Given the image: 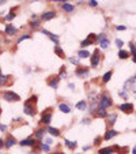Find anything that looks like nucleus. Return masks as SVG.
<instances>
[{
    "label": "nucleus",
    "mask_w": 136,
    "mask_h": 154,
    "mask_svg": "<svg viewBox=\"0 0 136 154\" xmlns=\"http://www.w3.org/2000/svg\"><path fill=\"white\" fill-rule=\"evenodd\" d=\"M38 94H30L27 98L23 101V115H26L29 117H36L38 115V108H37V104H38Z\"/></svg>",
    "instance_id": "nucleus-1"
},
{
    "label": "nucleus",
    "mask_w": 136,
    "mask_h": 154,
    "mask_svg": "<svg viewBox=\"0 0 136 154\" xmlns=\"http://www.w3.org/2000/svg\"><path fill=\"white\" fill-rule=\"evenodd\" d=\"M53 115H54V108L53 107H48V108H44L42 110H39L38 124L39 126H44V127L51 126L52 120H53Z\"/></svg>",
    "instance_id": "nucleus-2"
},
{
    "label": "nucleus",
    "mask_w": 136,
    "mask_h": 154,
    "mask_svg": "<svg viewBox=\"0 0 136 154\" xmlns=\"http://www.w3.org/2000/svg\"><path fill=\"white\" fill-rule=\"evenodd\" d=\"M0 98H2L3 101H6V102H11V104L22 101L21 94L11 90V89H2V90H0Z\"/></svg>",
    "instance_id": "nucleus-3"
},
{
    "label": "nucleus",
    "mask_w": 136,
    "mask_h": 154,
    "mask_svg": "<svg viewBox=\"0 0 136 154\" xmlns=\"http://www.w3.org/2000/svg\"><path fill=\"white\" fill-rule=\"evenodd\" d=\"M98 107L103 108V109H109L113 107V98L110 97V94H108V92H102L99 94V100H98Z\"/></svg>",
    "instance_id": "nucleus-4"
},
{
    "label": "nucleus",
    "mask_w": 136,
    "mask_h": 154,
    "mask_svg": "<svg viewBox=\"0 0 136 154\" xmlns=\"http://www.w3.org/2000/svg\"><path fill=\"white\" fill-rule=\"evenodd\" d=\"M97 41H98V34L97 33H89L84 40H82V41L79 42V49H87L89 46L97 44Z\"/></svg>",
    "instance_id": "nucleus-5"
},
{
    "label": "nucleus",
    "mask_w": 136,
    "mask_h": 154,
    "mask_svg": "<svg viewBox=\"0 0 136 154\" xmlns=\"http://www.w3.org/2000/svg\"><path fill=\"white\" fill-rule=\"evenodd\" d=\"M90 68H94V70H97L101 66V60H102V53L99 51V48H97V49H94V52H91V56H90Z\"/></svg>",
    "instance_id": "nucleus-6"
},
{
    "label": "nucleus",
    "mask_w": 136,
    "mask_h": 154,
    "mask_svg": "<svg viewBox=\"0 0 136 154\" xmlns=\"http://www.w3.org/2000/svg\"><path fill=\"white\" fill-rule=\"evenodd\" d=\"M90 67H87V66H83V64H79V66L75 67L74 70V75L79 79H87L90 75Z\"/></svg>",
    "instance_id": "nucleus-7"
},
{
    "label": "nucleus",
    "mask_w": 136,
    "mask_h": 154,
    "mask_svg": "<svg viewBox=\"0 0 136 154\" xmlns=\"http://www.w3.org/2000/svg\"><path fill=\"white\" fill-rule=\"evenodd\" d=\"M45 82H46V86H48V87L56 92V90L59 89V86H60L61 78H60L57 74H52V75H49V76L45 79Z\"/></svg>",
    "instance_id": "nucleus-8"
},
{
    "label": "nucleus",
    "mask_w": 136,
    "mask_h": 154,
    "mask_svg": "<svg viewBox=\"0 0 136 154\" xmlns=\"http://www.w3.org/2000/svg\"><path fill=\"white\" fill-rule=\"evenodd\" d=\"M4 36L7 38H14L19 36V29L14 25V23H6L4 25Z\"/></svg>",
    "instance_id": "nucleus-9"
},
{
    "label": "nucleus",
    "mask_w": 136,
    "mask_h": 154,
    "mask_svg": "<svg viewBox=\"0 0 136 154\" xmlns=\"http://www.w3.org/2000/svg\"><path fill=\"white\" fill-rule=\"evenodd\" d=\"M38 33H39V34H44L45 37H48L54 45H60V36H59V34H54V33H52V31L46 30V29H44V27L39 29Z\"/></svg>",
    "instance_id": "nucleus-10"
},
{
    "label": "nucleus",
    "mask_w": 136,
    "mask_h": 154,
    "mask_svg": "<svg viewBox=\"0 0 136 154\" xmlns=\"http://www.w3.org/2000/svg\"><path fill=\"white\" fill-rule=\"evenodd\" d=\"M17 145H18V139L12 134L7 132L6 136H4V149L6 150H10V149H12L14 146H17Z\"/></svg>",
    "instance_id": "nucleus-11"
},
{
    "label": "nucleus",
    "mask_w": 136,
    "mask_h": 154,
    "mask_svg": "<svg viewBox=\"0 0 136 154\" xmlns=\"http://www.w3.org/2000/svg\"><path fill=\"white\" fill-rule=\"evenodd\" d=\"M54 18H57V11L56 10H46V11H42L39 14V19L44 22H49V21H53Z\"/></svg>",
    "instance_id": "nucleus-12"
},
{
    "label": "nucleus",
    "mask_w": 136,
    "mask_h": 154,
    "mask_svg": "<svg viewBox=\"0 0 136 154\" xmlns=\"http://www.w3.org/2000/svg\"><path fill=\"white\" fill-rule=\"evenodd\" d=\"M46 135H48L46 127H44V126H38L37 128L33 129V134H31V136H33L36 141H42Z\"/></svg>",
    "instance_id": "nucleus-13"
},
{
    "label": "nucleus",
    "mask_w": 136,
    "mask_h": 154,
    "mask_svg": "<svg viewBox=\"0 0 136 154\" xmlns=\"http://www.w3.org/2000/svg\"><path fill=\"white\" fill-rule=\"evenodd\" d=\"M14 83V76L11 74H2L0 75V89L10 87Z\"/></svg>",
    "instance_id": "nucleus-14"
},
{
    "label": "nucleus",
    "mask_w": 136,
    "mask_h": 154,
    "mask_svg": "<svg viewBox=\"0 0 136 154\" xmlns=\"http://www.w3.org/2000/svg\"><path fill=\"white\" fill-rule=\"evenodd\" d=\"M97 44L99 45L101 49H108V48L110 46V40H109L108 34L106 33H99L98 34V41H97Z\"/></svg>",
    "instance_id": "nucleus-15"
},
{
    "label": "nucleus",
    "mask_w": 136,
    "mask_h": 154,
    "mask_svg": "<svg viewBox=\"0 0 136 154\" xmlns=\"http://www.w3.org/2000/svg\"><path fill=\"white\" fill-rule=\"evenodd\" d=\"M36 143H37V141H36L31 135L23 138V139H21V141H18V145L21 146V147H30V149H31Z\"/></svg>",
    "instance_id": "nucleus-16"
},
{
    "label": "nucleus",
    "mask_w": 136,
    "mask_h": 154,
    "mask_svg": "<svg viewBox=\"0 0 136 154\" xmlns=\"http://www.w3.org/2000/svg\"><path fill=\"white\" fill-rule=\"evenodd\" d=\"M117 109L120 112L125 113V115H131V113H133V110H135V107H133V104H131V102H123V104H120L117 107Z\"/></svg>",
    "instance_id": "nucleus-17"
},
{
    "label": "nucleus",
    "mask_w": 136,
    "mask_h": 154,
    "mask_svg": "<svg viewBox=\"0 0 136 154\" xmlns=\"http://www.w3.org/2000/svg\"><path fill=\"white\" fill-rule=\"evenodd\" d=\"M57 110L64 113V115H71L72 113V108H71V105L66 101H59L57 104Z\"/></svg>",
    "instance_id": "nucleus-18"
},
{
    "label": "nucleus",
    "mask_w": 136,
    "mask_h": 154,
    "mask_svg": "<svg viewBox=\"0 0 136 154\" xmlns=\"http://www.w3.org/2000/svg\"><path fill=\"white\" fill-rule=\"evenodd\" d=\"M46 132H48V135H51L52 138H54V139H56V138H60L63 135L61 129L59 127H53L52 124L46 127Z\"/></svg>",
    "instance_id": "nucleus-19"
},
{
    "label": "nucleus",
    "mask_w": 136,
    "mask_h": 154,
    "mask_svg": "<svg viewBox=\"0 0 136 154\" xmlns=\"http://www.w3.org/2000/svg\"><path fill=\"white\" fill-rule=\"evenodd\" d=\"M63 146L64 147H67L69 151H75L78 149L79 143H78V141H69L68 138H64L63 139Z\"/></svg>",
    "instance_id": "nucleus-20"
},
{
    "label": "nucleus",
    "mask_w": 136,
    "mask_h": 154,
    "mask_svg": "<svg viewBox=\"0 0 136 154\" xmlns=\"http://www.w3.org/2000/svg\"><path fill=\"white\" fill-rule=\"evenodd\" d=\"M60 8H61V11H63L64 14L71 15V14H74V12H75L76 6L72 4V3H69V2H67V3H63V4L60 6Z\"/></svg>",
    "instance_id": "nucleus-21"
},
{
    "label": "nucleus",
    "mask_w": 136,
    "mask_h": 154,
    "mask_svg": "<svg viewBox=\"0 0 136 154\" xmlns=\"http://www.w3.org/2000/svg\"><path fill=\"white\" fill-rule=\"evenodd\" d=\"M42 26V21L41 19H34V21H29L27 23V27H29V31H38Z\"/></svg>",
    "instance_id": "nucleus-22"
},
{
    "label": "nucleus",
    "mask_w": 136,
    "mask_h": 154,
    "mask_svg": "<svg viewBox=\"0 0 136 154\" xmlns=\"http://www.w3.org/2000/svg\"><path fill=\"white\" fill-rule=\"evenodd\" d=\"M105 120H106L108 128H113V126L116 124V121H117V113L116 112H109Z\"/></svg>",
    "instance_id": "nucleus-23"
},
{
    "label": "nucleus",
    "mask_w": 136,
    "mask_h": 154,
    "mask_svg": "<svg viewBox=\"0 0 136 154\" xmlns=\"http://www.w3.org/2000/svg\"><path fill=\"white\" fill-rule=\"evenodd\" d=\"M53 53H54V56H57V57L61 59V60H66L67 59L66 51L63 49L61 45H53Z\"/></svg>",
    "instance_id": "nucleus-24"
},
{
    "label": "nucleus",
    "mask_w": 136,
    "mask_h": 154,
    "mask_svg": "<svg viewBox=\"0 0 136 154\" xmlns=\"http://www.w3.org/2000/svg\"><path fill=\"white\" fill-rule=\"evenodd\" d=\"M33 38V34H31V31H25V33H22L17 37V40H15V46H18L21 42L26 41V40H31Z\"/></svg>",
    "instance_id": "nucleus-25"
},
{
    "label": "nucleus",
    "mask_w": 136,
    "mask_h": 154,
    "mask_svg": "<svg viewBox=\"0 0 136 154\" xmlns=\"http://www.w3.org/2000/svg\"><path fill=\"white\" fill-rule=\"evenodd\" d=\"M118 135V131L117 129H114V128H108L106 131H105V134H103V141H110V139H113V138H116Z\"/></svg>",
    "instance_id": "nucleus-26"
},
{
    "label": "nucleus",
    "mask_w": 136,
    "mask_h": 154,
    "mask_svg": "<svg viewBox=\"0 0 136 154\" xmlns=\"http://www.w3.org/2000/svg\"><path fill=\"white\" fill-rule=\"evenodd\" d=\"M75 108H76V110H79V112H86L87 108H89V101H87V100H79V101L75 104Z\"/></svg>",
    "instance_id": "nucleus-27"
},
{
    "label": "nucleus",
    "mask_w": 136,
    "mask_h": 154,
    "mask_svg": "<svg viewBox=\"0 0 136 154\" xmlns=\"http://www.w3.org/2000/svg\"><path fill=\"white\" fill-rule=\"evenodd\" d=\"M108 113H109V112H108L106 109H103V108H99V107H97V109H95V112H94L93 117H95V119H106Z\"/></svg>",
    "instance_id": "nucleus-28"
},
{
    "label": "nucleus",
    "mask_w": 136,
    "mask_h": 154,
    "mask_svg": "<svg viewBox=\"0 0 136 154\" xmlns=\"http://www.w3.org/2000/svg\"><path fill=\"white\" fill-rule=\"evenodd\" d=\"M17 17H18V14L15 12V11H12V10H10V11L3 17V21H4L6 23H12V21L17 18Z\"/></svg>",
    "instance_id": "nucleus-29"
},
{
    "label": "nucleus",
    "mask_w": 136,
    "mask_h": 154,
    "mask_svg": "<svg viewBox=\"0 0 136 154\" xmlns=\"http://www.w3.org/2000/svg\"><path fill=\"white\" fill-rule=\"evenodd\" d=\"M97 154H116V150L113 146H105L97 150Z\"/></svg>",
    "instance_id": "nucleus-30"
},
{
    "label": "nucleus",
    "mask_w": 136,
    "mask_h": 154,
    "mask_svg": "<svg viewBox=\"0 0 136 154\" xmlns=\"http://www.w3.org/2000/svg\"><path fill=\"white\" fill-rule=\"evenodd\" d=\"M112 76H113V70H109V71H106L105 74L101 76V82H102L103 85L109 83V82H110V79H112Z\"/></svg>",
    "instance_id": "nucleus-31"
},
{
    "label": "nucleus",
    "mask_w": 136,
    "mask_h": 154,
    "mask_svg": "<svg viewBox=\"0 0 136 154\" xmlns=\"http://www.w3.org/2000/svg\"><path fill=\"white\" fill-rule=\"evenodd\" d=\"M76 56H78L79 59H90L91 52H90V51H87V49H78Z\"/></svg>",
    "instance_id": "nucleus-32"
},
{
    "label": "nucleus",
    "mask_w": 136,
    "mask_h": 154,
    "mask_svg": "<svg viewBox=\"0 0 136 154\" xmlns=\"http://www.w3.org/2000/svg\"><path fill=\"white\" fill-rule=\"evenodd\" d=\"M57 75H59L61 79H67V78H68V71H67V66H66V64H63V66H60Z\"/></svg>",
    "instance_id": "nucleus-33"
},
{
    "label": "nucleus",
    "mask_w": 136,
    "mask_h": 154,
    "mask_svg": "<svg viewBox=\"0 0 136 154\" xmlns=\"http://www.w3.org/2000/svg\"><path fill=\"white\" fill-rule=\"evenodd\" d=\"M117 56H118V59H121V60H127V59L131 57V53L128 51H125V49H118Z\"/></svg>",
    "instance_id": "nucleus-34"
},
{
    "label": "nucleus",
    "mask_w": 136,
    "mask_h": 154,
    "mask_svg": "<svg viewBox=\"0 0 136 154\" xmlns=\"http://www.w3.org/2000/svg\"><path fill=\"white\" fill-rule=\"evenodd\" d=\"M67 60H68L69 64H72L74 67H76V66L80 64V59H79L78 56H67Z\"/></svg>",
    "instance_id": "nucleus-35"
},
{
    "label": "nucleus",
    "mask_w": 136,
    "mask_h": 154,
    "mask_svg": "<svg viewBox=\"0 0 136 154\" xmlns=\"http://www.w3.org/2000/svg\"><path fill=\"white\" fill-rule=\"evenodd\" d=\"M41 142L42 141H37V143L31 147V153L30 154H39L41 153Z\"/></svg>",
    "instance_id": "nucleus-36"
},
{
    "label": "nucleus",
    "mask_w": 136,
    "mask_h": 154,
    "mask_svg": "<svg viewBox=\"0 0 136 154\" xmlns=\"http://www.w3.org/2000/svg\"><path fill=\"white\" fill-rule=\"evenodd\" d=\"M51 151H52V146L41 142V153H46L48 154V153H51Z\"/></svg>",
    "instance_id": "nucleus-37"
},
{
    "label": "nucleus",
    "mask_w": 136,
    "mask_h": 154,
    "mask_svg": "<svg viewBox=\"0 0 136 154\" xmlns=\"http://www.w3.org/2000/svg\"><path fill=\"white\" fill-rule=\"evenodd\" d=\"M102 142H103V138L98 135V136H95V138H94V141H93L91 146H94V147H97V146H99Z\"/></svg>",
    "instance_id": "nucleus-38"
},
{
    "label": "nucleus",
    "mask_w": 136,
    "mask_h": 154,
    "mask_svg": "<svg viewBox=\"0 0 136 154\" xmlns=\"http://www.w3.org/2000/svg\"><path fill=\"white\" fill-rule=\"evenodd\" d=\"M8 128H10V124H4L0 121V134H7L8 132Z\"/></svg>",
    "instance_id": "nucleus-39"
},
{
    "label": "nucleus",
    "mask_w": 136,
    "mask_h": 154,
    "mask_svg": "<svg viewBox=\"0 0 136 154\" xmlns=\"http://www.w3.org/2000/svg\"><path fill=\"white\" fill-rule=\"evenodd\" d=\"M42 142L44 143H46V145H49V146H52L53 143H54V138H52L51 135H46L44 139H42Z\"/></svg>",
    "instance_id": "nucleus-40"
},
{
    "label": "nucleus",
    "mask_w": 136,
    "mask_h": 154,
    "mask_svg": "<svg viewBox=\"0 0 136 154\" xmlns=\"http://www.w3.org/2000/svg\"><path fill=\"white\" fill-rule=\"evenodd\" d=\"M7 42H8V38L4 36V33H0V48H3Z\"/></svg>",
    "instance_id": "nucleus-41"
},
{
    "label": "nucleus",
    "mask_w": 136,
    "mask_h": 154,
    "mask_svg": "<svg viewBox=\"0 0 136 154\" xmlns=\"http://www.w3.org/2000/svg\"><path fill=\"white\" fill-rule=\"evenodd\" d=\"M91 120H93V117H91V116H86V117H83V119H82L80 124H83V126H90V124H91Z\"/></svg>",
    "instance_id": "nucleus-42"
},
{
    "label": "nucleus",
    "mask_w": 136,
    "mask_h": 154,
    "mask_svg": "<svg viewBox=\"0 0 136 154\" xmlns=\"http://www.w3.org/2000/svg\"><path fill=\"white\" fill-rule=\"evenodd\" d=\"M128 48H129V51H128V52H129L131 55L136 53V44L135 42H129V44H128Z\"/></svg>",
    "instance_id": "nucleus-43"
},
{
    "label": "nucleus",
    "mask_w": 136,
    "mask_h": 154,
    "mask_svg": "<svg viewBox=\"0 0 136 154\" xmlns=\"http://www.w3.org/2000/svg\"><path fill=\"white\" fill-rule=\"evenodd\" d=\"M87 6L91 7V8H97V7H98V2H97V0H87Z\"/></svg>",
    "instance_id": "nucleus-44"
},
{
    "label": "nucleus",
    "mask_w": 136,
    "mask_h": 154,
    "mask_svg": "<svg viewBox=\"0 0 136 154\" xmlns=\"http://www.w3.org/2000/svg\"><path fill=\"white\" fill-rule=\"evenodd\" d=\"M114 44H116V46L118 48V49H123V46H124V41H123V40L116 38V40H114Z\"/></svg>",
    "instance_id": "nucleus-45"
},
{
    "label": "nucleus",
    "mask_w": 136,
    "mask_h": 154,
    "mask_svg": "<svg viewBox=\"0 0 136 154\" xmlns=\"http://www.w3.org/2000/svg\"><path fill=\"white\" fill-rule=\"evenodd\" d=\"M91 147H93L91 145H84L83 147H82V151H83V153H86V151H90V150H91Z\"/></svg>",
    "instance_id": "nucleus-46"
},
{
    "label": "nucleus",
    "mask_w": 136,
    "mask_h": 154,
    "mask_svg": "<svg viewBox=\"0 0 136 154\" xmlns=\"http://www.w3.org/2000/svg\"><path fill=\"white\" fill-rule=\"evenodd\" d=\"M67 86H68V89H69L71 92H75V89H76V85H75L74 82H69V83H68Z\"/></svg>",
    "instance_id": "nucleus-47"
},
{
    "label": "nucleus",
    "mask_w": 136,
    "mask_h": 154,
    "mask_svg": "<svg viewBox=\"0 0 136 154\" xmlns=\"http://www.w3.org/2000/svg\"><path fill=\"white\" fill-rule=\"evenodd\" d=\"M118 95H120V97H123L124 100H127V98H128V94H127V92H124V90L118 92Z\"/></svg>",
    "instance_id": "nucleus-48"
},
{
    "label": "nucleus",
    "mask_w": 136,
    "mask_h": 154,
    "mask_svg": "<svg viewBox=\"0 0 136 154\" xmlns=\"http://www.w3.org/2000/svg\"><path fill=\"white\" fill-rule=\"evenodd\" d=\"M125 29H127V27H125L124 25H117V26H116V30H118V31H124Z\"/></svg>",
    "instance_id": "nucleus-49"
},
{
    "label": "nucleus",
    "mask_w": 136,
    "mask_h": 154,
    "mask_svg": "<svg viewBox=\"0 0 136 154\" xmlns=\"http://www.w3.org/2000/svg\"><path fill=\"white\" fill-rule=\"evenodd\" d=\"M38 18H39V15H37L36 12H33L30 15V21H34V19H38Z\"/></svg>",
    "instance_id": "nucleus-50"
},
{
    "label": "nucleus",
    "mask_w": 136,
    "mask_h": 154,
    "mask_svg": "<svg viewBox=\"0 0 136 154\" xmlns=\"http://www.w3.org/2000/svg\"><path fill=\"white\" fill-rule=\"evenodd\" d=\"M4 149V138L0 136V150H3Z\"/></svg>",
    "instance_id": "nucleus-51"
},
{
    "label": "nucleus",
    "mask_w": 136,
    "mask_h": 154,
    "mask_svg": "<svg viewBox=\"0 0 136 154\" xmlns=\"http://www.w3.org/2000/svg\"><path fill=\"white\" fill-rule=\"evenodd\" d=\"M53 3H60V4H63V3H67L68 0H52Z\"/></svg>",
    "instance_id": "nucleus-52"
},
{
    "label": "nucleus",
    "mask_w": 136,
    "mask_h": 154,
    "mask_svg": "<svg viewBox=\"0 0 136 154\" xmlns=\"http://www.w3.org/2000/svg\"><path fill=\"white\" fill-rule=\"evenodd\" d=\"M131 59H132V61L136 64V53H133V55H131Z\"/></svg>",
    "instance_id": "nucleus-53"
},
{
    "label": "nucleus",
    "mask_w": 136,
    "mask_h": 154,
    "mask_svg": "<svg viewBox=\"0 0 136 154\" xmlns=\"http://www.w3.org/2000/svg\"><path fill=\"white\" fill-rule=\"evenodd\" d=\"M7 3V0H0V7H2V6H4Z\"/></svg>",
    "instance_id": "nucleus-54"
},
{
    "label": "nucleus",
    "mask_w": 136,
    "mask_h": 154,
    "mask_svg": "<svg viewBox=\"0 0 136 154\" xmlns=\"http://www.w3.org/2000/svg\"><path fill=\"white\" fill-rule=\"evenodd\" d=\"M31 71H33V68H26V70H25V72H26V74H30Z\"/></svg>",
    "instance_id": "nucleus-55"
},
{
    "label": "nucleus",
    "mask_w": 136,
    "mask_h": 154,
    "mask_svg": "<svg viewBox=\"0 0 136 154\" xmlns=\"http://www.w3.org/2000/svg\"><path fill=\"white\" fill-rule=\"evenodd\" d=\"M2 115H3V108L0 107V119H2Z\"/></svg>",
    "instance_id": "nucleus-56"
},
{
    "label": "nucleus",
    "mask_w": 136,
    "mask_h": 154,
    "mask_svg": "<svg viewBox=\"0 0 136 154\" xmlns=\"http://www.w3.org/2000/svg\"><path fill=\"white\" fill-rule=\"evenodd\" d=\"M132 154H136V147H133V149H132Z\"/></svg>",
    "instance_id": "nucleus-57"
},
{
    "label": "nucleus",
    "mask_w": 136,
    "mask_h": 154,
    "mask_svg": "<svg viewBox=\"0 0 136 154\" xmlns=\"http://www.w3.org/2000/svg\"><path fill=\"white\" fill-rule=\"evenodd\" d=\"M3 74V70H2V66H0V75Z\"/></svg>",
    "instance_id": "nucleus-58"
},
{
    "label": "nucleus",
    "mask_w": 136,
    "mask_h": 154,
    "mask_svg": "<svg viewBox=\"0 0 136 154\" xmlns=\"http://www.w3.org/2000/svg\"><path fill=\"white\" fill-rule=\"evenodd\" d=\"M3 53V48H0V55H2Z\"/></svg>",
    "instance_id": "nucleus-59"
},
{
    "label": "nucleus",
    "mask_w": 136,
    "mask_h": 154,
    "mask_svg": "<svg viewBox=\"0 0 136 154\" xmlns=\"http://www.w3.org/2000/svg\"><path fill=\"white\" fill-rule=\"evenodd\" d=\"M74 154H82V153H74Z\"/></svg>",
    "instance_id": "nucleus-60"
},
{
    "label": "nucleus",
    "mask_w": 136,
    "mask_h": 154,
    "mask_svg": "<svg viewBox=\"0 0 136 154\" xmlns=\"http://www.w3.org/2000/svg\"><path fill=\"white\" fill-rule=\"evenodd\" d=\"M61 154H64V153H61Z\"/></svg>",
    "instance_id": "nucleus-61"
}]
</instances>
